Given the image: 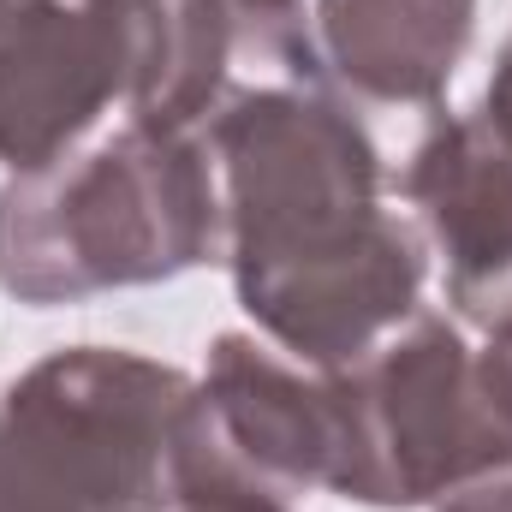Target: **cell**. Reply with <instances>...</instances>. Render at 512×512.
I'll use <instances>...</instances> for the list:
<instances>
[{"label":"cell","mask_w":512,"mask_h":512,"mask_svg":"<svg viewBox=\"0 0 512 512\" xmlns=\"http://www.w3.org/2000/svg\"><path fill=\"white\" fill-rule=\"evenodd\" d=\"M221 251L262 340L340 370L423 310L429 245L387 203L376 137L322 72H256L203 120Z\"/></svg>","instance_id":"1"},{"label":"cell","mask_w":512,"mask_h":512,"mask_svg":"<svg viewBox=\"0 0 512 512\" xmlns=\"http://www.w3.org/2000/svg\"><path fill=\"white\" fill-rule=\"evenodd\" d=\"M280 24L268 0H0V167H54L108 120L203 131Z\"/></svg>","instance_id":"2"},{"label":"cell","mask_w":512,"mask_h":512,"mask_svg":"<svg viewBox=\"0 0 512 512\" xmlns=\"http://www.w3.org/2000/svg\"><path fill=\"white\" fill-rule=\"evenodd\" d=\"M221 256V185L203 131L114 120L84 149L0 185V292L84 304Z\"/></svg>","instance_id":"3"},{"label":"cell","mask_w":512,"mask_h":512,"mask_svg":"<svg viewBox=\"0 0 512 512\" xmlns=\"http://www.w3.org/2000/svg\"><path fill=\"white\" fill-rule=\"evenodd\" d=\"M185 399V370L126 346L48 352L0 393V512H161Z\"/></svg>","instance_id":"4"},{"label":"cell","mask_w":512,"mask_h":512,"mask_svg":"<svg viewBox=\"0 0 512 512\" xmlns=\"http://www.w3.org/2000/svg\"><path fill=\"white\" fill-rule=\"evenodd\" d=\"M340 423V501L382 512H435L489 483V435L471 393V346L435 316L411 310L364 358L328 370Z\"/></svg>","instance_id":"5"},{"label":"cell","mask_w":512,"mask_h":512,"mask_svg":"<svg viewBox=\"0 0 512 512\" xmlns=\"http://www.w3.org/2000/svg\"><path fill=\"white\" fill-rule=\"evenodd\" d=\"M340 423L328 370L256 334H221L179 417V495H251L298 507L334 489Z\"/></svg>","instance_id":"6"},{"label":"cell","mask_w":512,"mask_h":512,"mask_svg":"<svg viewBox=\"0 0 512 512\" xmlns=\"http://www.w3.org/2000/svg\"><path fill=\"white\" fill-rule=\"evenodd\" d=\"M399 197L417 209V233L441 262V292L471 328L512 316V143L483 108L435 114L417 137Z\"/></svg>","instance_id":"7"},{"label":"cell","mask_w":512,"mask_h":512,"mask_svg":"<svg viewBox=\"0 0 512 512\" xmlns=\"http://www.w3.org/2000/svg\"><path fill=\"white\" fill-rule=\"evenodd\" d=\"M477 36V0H310L328 84L370 108H435Z\"/></svg>","instance_id":"8"},{"label":"cell","mask_w":512,"mask_h":512,"mask_svg":"<svg viewBox=\"0 0 512 512\" xmlns=\"http://www.w3.org/2000/svg\"><path fill=\"white\" fill-rule=\"evenodd\" d=\"M471 393L489 435V483L435 512H512V316L489 328L483 352H471Z\"/></svg>","instance_id":"9"},{"label":"cell","mask_w":512,"mask_h":512,"mask_svg":"<svg viewBox=\"0 0 512 512\" xmlns=\"http://www.w3.org/2000/svg\"><path fill=\"white\" fill-rule=\"evenodd\" d=\"M483 114H489V126L512 143V36H507V48H501V60H495V78H489Z\"/></svg>","instance_id":"10"},{"label":"cell","mask_w":512,"mask_h":512,"mask_svg":"<svg viewBox=\"0 0 512 512\" xmlns=\"http://www.w3.org/2000/svg\"><path fill=\"white\" fill-rule=\"evenodd\" d=\"M161 512H292V507L251 501V495H173Z\"/></svg>","instance_id":"11"}]
</instances>
